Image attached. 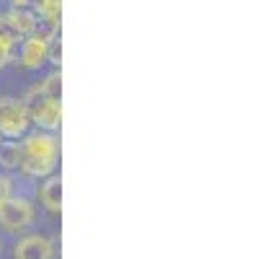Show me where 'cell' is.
Instances as JSON below:
<instances>
[{"label": "cell", "mask_w": 261, "mask_h": 259, "mask_svg": "<svg viewBox=\"0 0 261 259\" xmlns=\"http://www.w3.org/2000/svg\"><path fill=\"white\" fill-rule=\"evenodd\" d=\"M60 143L47 132H34L21 143V166L29 176H47L57 163Z\"/></svg>", "instance_id": "6da1fadb"}, {"label": "cell", "mask_w": 261, "mask_h": 259, "mask_svg": "<svg viewBox=\"0 0 261 259\" xmlns=\"http://www.w3.org/2000/svg\"><path fill=\"white\" fill-rule=\"evenodd\" d=\"M21 101H23V106H26L29 120H34L36 125H42V127H47V130H57V127H60L62 104H60V101H52V99L42 91V86L31 88Z\"/></svg>", "instance_id": "7a4b0ae2"}, {"label": "cell", "mask_w": 261, "mask_h": 259, "mask_svg": "<svg viewBox=\"0 0 261 259\" xmlns=\"http://www.w3.org/2000/svg\"><path fill=\"white\" fill-rule=\"evenodd\" d=\"M34 223V205L23 197H8L3 205H0V226L6 231L16 233L23 231Z\"/></svg>", "instance_id": "3957f363"}, {"label": "cell", "mask_w": 261, "mask_h": 259, "mask_svg": "<svg viewBox=\"0 0 261 259\" xmlns=\"http://www.w3.org/2000/svg\"><path fill=\"white\" fill-rule=\"evenodd\" d=\"M26 127H29V114L23 101L13 96H3L0 99V135L18 137Z\"/></svg>", "instance_id": "277c9868"}, {"label": "cell", "mask_w": 261, "mask_h": 259, "mask_svg": "<svg viewBox=\"0 0 261 259\" xmlns=\"http://www.w3.org/2000/svg\"><path fill=\"white\" fill-rule=\"evenodd\" d=\"M13 259H52V241L47 236H26L18 241Z\"/></svg>", "instance_id": "5b68a950"}, {"label": "cell", "mask_w": 261, "mask_h": 259, "mask_svg": "<svg viewBox=\"0 0 261 259\" xmlns=\"http://www.w3.org/2000/svg\"><path fill=\"white\" fill-rule=\"evenodd\" d=\"M44 60H47V44L34 39V36H29V39L23 42V47H21V62L34 70V67L44 65Z\"/></svg>", "instance_id": "8992f818"}, {"label": "cell", "mask_w": 261, "mask_h": 259, "mask_svg": "<svg viewBox=\"0 0 261 259\" xmlns=\"http://www.w3.org/2000/svg\"><path fill=\"white\" fill-rule=\"evenodd\" d=\"M42 202L49 213H60L62 210V181L60 176H52L44 187H42Z\"/></svg>", "instance_id": "52a82bcc"}, {"label": "cell", "mask_w": 261, "mask_h": 259, "mask_svg": "<svg viewBox=\"0 0 261 259\" xmlns=\"http://www.w3.org/2000/svg\"><path fill=\"white\" fill-rule=\"evenodd\" d=\"M57 31H60V21L47 18V16H36L31 36H34V39H39V42H44V44H49L52 39H57Z\"/></svg>", "instance_id": "ba28073f"}, {"label": "cell", "mask_w": 261, "mask_h": 259, "mask_svg": "<svg viewBox=\"0 0 261 259\" xmlns=\"http://www.w3.org/2000/svg\"><path fill=\"white\" fill-rule=\"evenodd\" d=\"M18 31H16V26H13V21L8 18V13H0V47H6L11 55H13V47H16V42H18Z\"/></svg>", "instance_id": "9c48e42d"}, {"label": "cell", "mask_w": 261, "mask_h": 259, "mask_svg": "<svg viewBox=\"0 0 261 259\" xmlns=\"http://www.w3.org/2000/svg\"><path fill=\"white\" fill-rule=\"evenodd\" d=\"M8 18L13 21V26H16V31H18L21 36H31L34 23H36V16H34V13H29L26 8H13V11L8 13Z\"/></svg>", "instance_id": "30bf717a"}, {"label": "cell", "mask_w": 261, "mask_h": 259, "mask_svg": "<svg viewBox=\"0 0 261 259\" xmlns=\"http://www.w3.org/2000/svg\"><path fill=\"white\" fill-rule=\"evenodd\" d=\"M0 163L6 169L21 166V145L18 143H0Z\"/></svg>", "instance_id": "8fae6325"}, {"label": "cell", "mask_w": 261, "mask_h": 259, "mask_svg": "<svg viewBox=\"0 0 261 259\" xmlns=\"http://www.w3.org/2000/svg\"><path fill=\"white\" fill-rule=\"evenodd\" d=\"M42 91H44V93H47L52 101H60V99H62V76H60V70L44 78V83H42Z\"/></svg>", "instance_id": "7c38bea8"}, {"label": "cell", "mask_w": 261, "mask_h": 259, "mask_svg": "<svg viewBox=\"0 0 261 259\" xmlns=\"http://www.w3.org/2000/svg\"><path fill=\"white\" fill-rule=\"evenodd\" d=\"M36 6H39V16L60 21V16H62V0H36Z\"/></svg>", "instance_id": "4fadbf2b"}, {"label": "cell", "mask_w": 261, "mask_h": 259, "mask_svg": "<svg viewBox=\"0 0 261 259\" xmlns=\"http://www.w3.org/2000/svg\"><path fill=\"white\" fill-rule=\"evenodd\" d=\"M47 57H49L55 65L62 62V44H60V39H52V42L47 44Z\"/></svg>", "instance_id": "5bb4252c"}, {"label": "cell", "mask_w": 261, "mask_h": 259, "mask_svg": "<svg viewBox=\"0 0 261 259\" xmlns=\"http://www.w3.org/2000/svg\"><path fill=\"white\" fill-rule=\"evenodd\" d=\"M11 197V179L8 176H0V205Z\"/></svg>", "instance_id": "9a60e30c"}, {"label": "cell", "mask_w": 261, "mask_h": 259, "mask_svg": "<svg viewBox=\"0 0 261 259\" xmlns=\"http://www.w3.org/2000/svg\"><path fill=\"white\" fill-rule=\"evenodd\" d=\"M8 60H11V52H8L6 47H0V67H3V65H6Z\"/></svg>", "instance_id": "2e32d148"}, {"label": "cell", "mask_w": 261, "mask_h": 259, "mask_svg": "<svg viewBox=\"0 0 261 259\" xmlns=\"http://www.w3.org/2000/svg\"><path fill=\"white\" fill-rule=\"evenodd\" d=\"M11 3L16 6V8H26V6H31L34 0H11Z\"/></svg>", "instance_id": "e0dca14e"}]
</instances>
